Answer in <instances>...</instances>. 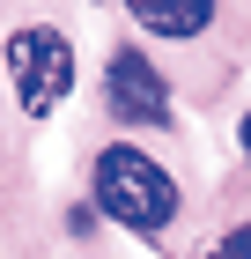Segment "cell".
<instances>
[{
  "label": "cell",
  "instance_id": "obj_4",
  "mask_svg": "<svg viewBox=\"0 0 251 259\" xmlns=\"http://www.w3.org/2000/svg\"><path fill=\"white\" fill-rule=\"evenodd\" d=\"M133 22L155 30V37H199L214 22V8L207 0H133Z\"/></svg>",
  "mask_w": 251,
  "mask_h": 259
},
{
  "label": "cell",
  "instance_id": "obj_2",
  "mask_svg": "<svg viewBox=\"0 0 251 259\" xmlns=\"http://www.w3.org/2000/svg\"><path fill=\"white\" fill-rule=\"evenodd\" d=\"M0 67H8L15 104L30 119H52L59 104H67V89H74V45L59 37L52 22H22L15 37L0 45Z\"/></svg>",
  "mask_w": 251,
  "mask_h": 259
},
{
  "label": "cell",
  "instance_id": "obj_6",
  "mask_svg": "<svg viewBox=\"0 0 251 259\" xmlns=\"http://www.w3.org/2000/svg\"><path fill=\"white\" fill-rule=\"evenodd\" d=\"M244 156H251V111H244Z\"/></svg>",
  "mask_w": 251,
  "mask_h": 259
},
{
  "label": "cell",
  "instance_id": "obj_1",
  "mask_svg": "<svg viewBox=\"0 0 251 259\" xmlns=\"http://www.w3.org/2000/svg\"><path fill=\"white\" fill-rule=\"evenodd\" d=\"M96 207L111 222H126V230H140V237H155V230L177 222V178L148 156V148L111 141L96 156Z\"/></svg>",
  "mask_w": 251,
  "mask_h": 259
},
{
  "label": "cell",
  "instance_id": "obj_5",
  "mask_svg": "<svg viewBox=\"0 0 251 259\" xmlns=\"http://www.w3.org/2000/svg\"><path fill=\"white\" fill-rule=\"evenodd\" d=\"M207 259H251V222H244V230H229V237L214 244V252H207Z\"/></svg>",
  "mask_w": 251,
  "mask_h": 259
},
{
  "label": "cell",
  "instance_id": "obj_3",
  "mask_svg": "<svg viewBox=\"0 0 251 259\" xmlns=\"http://www.w3.org/2000/svg\"><path fill=\"white\" fill-rule=\"evenodd\" d=\"M104 97H111V119H126V126H170V81L155 74V60H140V52H111Z\"/></svg>",
  "mask_w": 251,
  "mask_h": 259
}]
</instances>
